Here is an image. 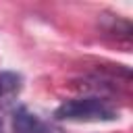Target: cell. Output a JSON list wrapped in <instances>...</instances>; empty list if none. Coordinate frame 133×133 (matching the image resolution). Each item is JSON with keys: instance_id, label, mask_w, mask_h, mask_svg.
Segmentation results:
<instances>
[{"instance_id": "3", "label": "cell", "mask_w": 133, "mask_h": 133, "mask_svg": "<svg viewBox=\"0 0 133 133\" xmlns=\"http://www.w3.org/2000/svg\"><path fill=\"white\" fill-rule=\"evenodd\" d=\"M23 85V79L15 71H0V104L10 102L15 96H19Z\"/></svg>"}, {"instance_id": "4", "label": "cell", "mask_w": 133, "mask_h": 133, "mask_svg": "<svg viewBox=\"0 0 133 133\" xmlns=\"http://www.w3.org/2000/svg\"><path fill=\"white\" fill-rule=\"evenodd\" d=\"M0 133H4V131H2V125H0Z\"/></svg>"}, {"instance_id": "1", "label": "cell", "mask_w": 133, "mask_h": 133, "mask_svg": "<svg viewBox=\"0 0 133 133\" xmlns=\"http://www.w3.org/2000/svg\"><path fill=\"white\" fill-rule=\"evenodd\" d=\"M54 116L58 121H75V123H100L118 118V110L104 98H73L62 102Z\"/></svg>"}, {"instance_id": "2", "label": "cell", "mask_w": 133, "mask_h": 133, "mask_svg": "<svg viewBox=\"0 0 133 133\" xmlns=\"http://www.w3.org/2000/svg\"><path fill=\"white\" fill-rule=\"evenodd\" d=\"M12 129H15V133H62L60 129L48 125L46 121H42L37 114L29 112L27 108H19L15 112Z\"/></svg>"}]
</instances>
